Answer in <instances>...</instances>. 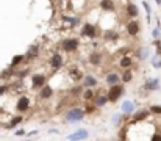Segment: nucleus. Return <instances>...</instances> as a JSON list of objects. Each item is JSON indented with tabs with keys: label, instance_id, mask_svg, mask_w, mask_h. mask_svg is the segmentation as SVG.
<instances>
[{
	"label": "nucleus",
	"instance_id": "nucleus-1",
	"mask_svg": "<svg viewBox=\"0 0 161 141\" xmlns=\"http://www.w3.org/2000/svg\"><path fill=\"white\" fill-rule=\"evenodd\" d=\"M121 94H122V86H119V85H114L111 89H109V101H113V102H116L119 97H121Z\"/></svg>",
	"mask_w": 161,
	"mask_h": 141
},
{
	"label": "nucleus",
	"instance_id": "nucleus-2",
	"mask_svg": "<svg viewBox=\"0 0 161 141\" xmlns=\"http://www.w3.org/2000/svg\"><path fill=\"white\" fill-rule=\"evenodd\" d=\"M77 47H78V41L77 39H66L64 44H63V49L66 52H72V50H75Z\"/></svg>",
	"mask_w": 161,
	"mask_h": 141
},
{
	"label": "nucleus",
	"instance_id": "nucleus-3",
	"mask_svg": "<svg viewBox=\"0 0 161 141\" xmlns=\"http://www.w3.org/2000/svg\"><path fill=\"white\" fill-rule=\"evenodd\" d=\"M127 31H128L130 35H136L138 31H139V24H138L136 21L128 22V24H127Z\"/></svg>",
	"mask_w": 161,
	"mask_h": 141
},
{
	"label": "nucleus",
	"instance_id": "nucleus-4",
	"mask_svg": "<svg viewBox=\"0 0 161 141\" xmlns=\"http://www.w3.org/2000/svg\"><path fill=\"white\" fill-rule=\"evenodd\" d=\"M81 118H83V111H80V110H73L67 115L69 121H77V119H81Z\"/></svg>",
	"mask_w": 161,
	"mask_h": 141
},
{
	"label": "nucleus",
	"instance_id": "nucleus-5",
	"mask_svg": "<svg viewBox=\"0 0 161 141\" xmlns=\"http://www.w3.org/2000/svg\"><path fill=\"white\" fill-rule=\"evenodd\" d=\"M28 99L27 97H20L19 99V102H17V108H19L20 111H24V110H27V108H28Z\"/></svg>",
	"mask_w": 161,
	"mask_h": 141
},
{
	"label": "nucleus",
	"instance_id": "nucleus-6",
	"mask_svg": "<svg viewBox=\"0 0 161 141\" xmlns=\"http://www.w3.org/2000/svg\"><path fill=\"white\" fill-rule=\"evenodd\" d=\"M63 64V60H61V57L59 55H53L52 58V66H53V69H59Z\"/></svg>",
	"mask_w": 161,
	"mask_h": 141
},
{
	"label": "nucleus",
	"instance_id": "nucleus-7",
	"mask_svg": "<svg viewBox=\"0 0 161 141\" xmlns=\"http://www.w3.org/2000/svg\"><path fill=\"white\" fill-rule=\"evenodd\" d=\"M83 33H85L86 36H94V35H95V28H94L93 25L88 24V25L83 27Z\"/></svg>",
	"mask_w": 161,
	"mask_h": 141
},
{
	"label": "nucleus",
	"instance_id": "nucleus-8",
	"mask_svg": "<svg viewBox=\"0 0 161 141\" xmlns=\"http://www.w3.org/2000/svg\"><path fill=\"white\" fill-rule=\"evenodd\" d=\"M27 55H28V58L38 57V45H31V47L28 49V52H27Z\"/></svg>",
	"mask_w": 161,
	"mask_h": 141
},
{
	"label": "nucleus",
	"instance_id": "nucleus-9",
	"mask_svg": "<svg viewBox=\"0 0 161 141\" xmlns=\"http://www.w3.org/2000/svg\"><path fill=\"white\" fill-rule=\"evenodd\" d=\"M107 81L109 85H116L117 81H119V75L117 74H109L108 77H107Z\"/></svg>",
	"mask_w": 161,
	"mask_h": 141
},
{
	"label": "nucleus",
	"instance_id": "nucleus-10",
	"mask_svg": "<svg viewBox=\"0 0 161 141\" xmlns=\"http://www.w3.org/2000/svg\"><path fill=\"white\" fill-rule=\"evenodd\" d=\"M86 136H88V133H86L85 130H81L80 133H73V135L69 136V138L71 140H83V138H86Z\"/></svg>",
	"mask_w": 161,
	"mask_h": 141
},
{
	"label": "nucleus",
	"instance_id": "nucleus-11",
	"mask_svg": "<svg viewBox=\"0 0 161 141\" xmlns=\"http://www.w3.org/2000/svg\"><path fill=\"white\" fill-rule=\"evenodd\" d=\"M100 6H102L103 10H111V8L114 6V3L111 2V0H102V2H100Z\"/></svg>",
	"mask_w": 161,
	"mask_h": 141
},
{
	"label": "nucleus",
	"instance_id": "nucleus-12",
	"mask_svg": "<svg viewBox=\"0 0 161 141\" xmlns=\"http://www.w3.org/2000/svg\"><path fill=\"white\" fill-rule=\"evenodd\" d=\"M44 83V75H35L33 77V85L35 86H41Z\"/></svg>",
	"mask_w": 161,
	"mask_h": 141
},
{
	"label": "nucleus",
	"instance_id": "nucleus-13",
	"mask_svg": "<svg viewBox=\"0 0 161 141\" xmlns=\"http://www.w3.org/2000/svg\"><path fill=\"white\" fill-rule=\"evenodd\" d=\"M41 96H42L44 99L50 97V96H52V88H50V86H45V88L41 91Z\"/></svg>",
	"mask_w": 161,
	"mask_h": 141
},
{
	"label": "nucleus",
	"instance_id": "nucleus-14",
	"mask_svg": "<svg viewBox=\"0 0 161 141\" xmlns=\"http://www.w3.org/2000/svg\"><path fill=\"white\" fill-rule=\"evenodd\" d=\"M71 75H72V79H73V80L81 79V72L78 71V69H75V67H72V69H71Z\"/></svg>",
	"mask_w": 161,
	"mask_h": 141
},
{
	"label": "nucleus",
	"instance_id": "nucleus-15",
	"mask_svg": "<svg viewBox=\"0 0 161 141\" xmlns=\"http://www.w3.org/2000/svg\"><path fill=\"white\" fill-rule=\"evenodd\" d=\"M127 11H128V14L133 16V17L138 14V8H136L135 5H128V6H127Z\"/></svg>",
	"mask_w": 161,
	"mask_h": 141
},
{
	"label": "nucleus",
	"instance_id": "nucleus-16",
	"mask_svg": "<svg viewBox=\"0 0 161 141\" xmlns=\"http://www.w3.org/2000/svg\"><path fill=\"white\" fill-rule=\"evenodd\" d=\"M95 83H97V81H95V79H94V77H91V75H88L85 79V85L86 86H94Z\"/></svg>",
	"mask_w": 161,
	"mask_h": 141
},
{
	"label": "nucleus",
	"instance_id": "nucleus-17",
	"mask_svg": "<svg viewBox=\"0 0 161 141\" xmlns=\"http://www.w3.org/2000/svg\"><path fill=\"white\" fill-rule=\"evenodd\" d=\"M130 64H131V60H130L128 57H124L122 60H121V66H122V67H128Z\"/></svg>",
	"mask_w": 161,
	"mask_h": 141
},
{
	"label": "nucleus",
	"instance_id": "nucleus-18",
	"mask_svg": "<svg viewBox=\"0 0 161 141\" xmlns=\"http://www.w3.org/2000/svg\"><path fill=\"white\" fill-rule=\"evenodd\" d=\"M122 110L124 111H131L133 110V103L131 102H125V103H124V107H122Z\"/></svg>",
	"mask_w": 161,
	"mask_h": 141
},
{
	"label": "nucleus",
	"instance_id": "nucleus-19",
	"mask_svg": "<svg viewBox=\"0 0 161 141\" xmlns=\"http://www.w3.org/2000/svg\"><path fill=\"white\" fill-rule=\"evenodd\" d=\"M100 61V58H99V55H93L91 57V63H94V64H97V63Z\"/></svg>",
	"mask_w": 161,
	"mask_h": 141
},
{
	"label": "nucleus",
	"instance_id": "nucleus-20",
	"mask_svg": "<svg viewBox=\"0 0 161 141\" xmlns=\"http://www.w3.org/2000/svg\"><path fill=\"white\" fill-rule=\"evenodd\" d=\"M131 80V74L130 72H125V74H124V81H130Z\"/></svg>",
	"mask_w": 161,
	"mask_h": 141
},
{
	"label": "nucleus",
	"instance_id": "nucleus-21",
	"mask_svg": "<svg viewBox=\"0 0 161 141\" xmlns=\"http://www.w3.org/2000/svg\"><path fill=\"white\" fill-rule=\"evenodd\" d=\"M147 116V111H142V113H138V115H136V121H139L141 119V118H145Z\"/></svg>",
	"mask_w": 161,
	"mask_h": 141
},
{
	"label": "nucleus",
	"instance_id": "nucleus-22",
	"mask_svg": "<svg viewBox=\"0 0 161 141\" xmlns=\"http://www.w3.org/2000/svg\"><path fill=\"white\" fill-rule=\"evenodd\" d=\"M105 102H107V99H105V97H97V105H103Z\"/></svg>",
	"mask_w": 161,
	"mask_h": 141
},
{
	"label": "nucleus",
	"instance_id": "nucleus-23",
	"mask_svg": "<svg viewBox=\"0 0 161 141\" xmlns=\"http://www.w3.org/2000/svg\"><path fill=\"white\" fill-rule=\"evenodd\" d=\"M93 96H94V93H93V91H86V93H85V99H91Z\"/></svg>",
	"mask_w": 161,
	"mask_h": 141
},
{
	"label": "nucleus",
	"instance_id": "nucleus-24",
	"mask_svg": "<svg viewBox=\"0 0 161 141\" xmlns=\"http://www.w3.org/2000/svg\"><path fill=\"white\" fill-rule=\"evenodd\" d=\"M20 60H22V57H14V58H13V64H17V63H20Z\"/></svg>",
	"mask_w": 161,
	"mask_h": 141
},
{
	"label": "nucleus",
	"instance_id": "nucleus-25",
	"mask_svg": "<svg viewBox=\"0 0 161 141\" xmlns=\"http://www.w3.org/2000/svg\"><path fill=\"white\" fill-rule=\"evenodd\" d=\"M152 111H155V113H161V107H152Z\"/></svg>",
	"mask_w": 161,
	"mask_h": 141
},
{
	"label": "nucleus",
	"instance_id": "nucleus-26",
	"mask_svg": "<svg viewBox=\"0 0 161 141\" xmlns=\"http://www.w3.org/2000/svg\"><path fill=\"white\" fill-rule=\"evenodd\" d=\"M116 36H117V35H114V33H107V38H109V39H111V38H116Z\"/></svg>",
	"mask_w": 161,
	"mask_h": 141
},
{
	"label": "nucleus",
	"instance_id": "nucleus-27",
	"mask_svg": "<svg viewBox=\"0 0 161 141\" xmlns=\"http://www.w3.org/2000/svg\"><path fill=\"white\" fill-rule=\"evenodd\" d=\"M20 119H22V118H14V121H13L11 124H17V122H20Z\"/></svg>",
	"mask_w": 161,
	"mask_h": 141
},
{
	"label": "nucleus",
	"instance_id": "nucleus-28",
	"mask_svg": "<svg viewBox=\"0 0 161 141\" xmlns=\"http://www.w3.org/2000/svg\"><path fill=\"white\" fill-rule=\"evenodd\" d=\"M5 91H6V88H5V86H0V94H3Z\"/></svg>",
	"mask_w": 161,
	"mask_h": 141
},
{
	"label": "nucleus",
	"instance_id": "nucleus-29",
	"mask_svg": "<svg viewBox=\"0 0 161 141\" xmlns=\"http://www.w3.org/2000/svg\"><path fill=\"white\" fill-rule=\"evenodd\" d=\"M156 2H160V0H156Z\"/></svg>",
	"mask_w": 161,
	"mask_h": 141
}]
</instances>
